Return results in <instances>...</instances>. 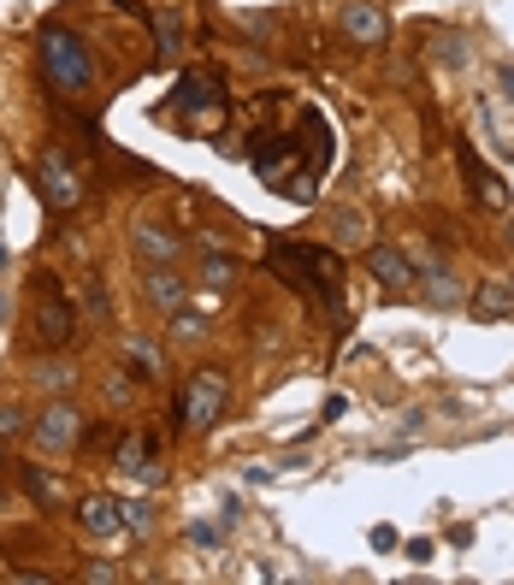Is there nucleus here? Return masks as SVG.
I'll list each match as a JSON object with an SVG mask.
<instances>
[{
    "label": "nucleus",
    "instance_id": "f257e3e1",
    "mask_svg": "<svg viewBox=\"0 0 514 585\" xmlns=\"http://www.w3.org/2000/svg\"><path fill=\"white\" fill-rule=\"evenodd\" d=\"M36 54H42V78H48V90L60 101H78V95L95 90V54H90V42H83L78 31H66V24H42Z\"/></svg>",
    "mask_w": 514,
    "mask_h": 585
},
{
    "label": "nucleus",
    "instance_id": "9d476101",
    "mask_svg": "<svg viewBox=\"0 0 514 585\" xmlns=\"http://www.w3.org/2000/svg\"><path fill=\"white\" fill-rule=\"evenodd\" d=\"M119 473L137 479V485H160V456L149 432H125L119 437Z\"/></svg>",
    "mask_w": 514,
    "mask_h": 585
},
{
    "label": "nucleus",
    "instance_id": "412c9836",
    "mask_svg": "<svg viewBox=\"0 0 514 585\" xmlns=\"http://www.w3.org/2000/svg\"><path fill=\"white\" fill-rule=\"evenodd\" d=\"M432 278V284H425V302H432V308H455V302H462V284H455L449 272H425Z\"/></svg>",
    "mask_w": 514,
    "mask_h": 585
},
{
    "label": "nucleus",
    "instance_id": "2eb2a0df",
    "mask_svg": "<svg viewBox=\"0 0 514 585\" xmlns=\"http://www.w3.org/2000/svg\"><path fill=\"white\" fill-rule=\"evenodd\" d=\"M19 479H24V496H31L42 515L66 508V479L60 473H48V467H19Z\"/></svg>",
    "mask_w": 514,
    "mask_h": 585
},
{
    "label": "nucleus",
    "instance_id": "cd10ccee",
    "mask_svg": "<svg viewBox=\"0 0 514 585\" xmlns=\"http://www.w3.org/2000/svg\"><path fill=\"white\" fill-rule=\"evenodd\" d=\"M113 7H119V12H142V0H113Z\"/></svg>",
    "mask_w": 514,
    "mask_h": 585
},
{
    "label": "nucleus",
    "instance_id": "6ab92c4d",
    "mask_svg": "<svg viewBox=\"0 0 514 585\" xmlns=\"http://www.w3.org/2000/svg\"><path fill=\"white\" fill-rule=\"evenodd\" d=\"M208 314H196V308H184V302H178V308H172V326H166V338L172 343H201V338H208Z\"/></svg>",
    "mask_w": 514,
    "mask_h": 585
},
{
    "label": "nucleus",
    "instance_id": "a878e982",
    "mask_svg": "<svg viewBox=\"0 0 514 585\" xmlns=\"http://www.w3.org/2000/svg\"><path fill=\"white\" fill-rule=\"evenodd\" d=\"M78 580H95V585H113V580H119V568H113V562H90V568H83V574Z\"/></svg>",
    "mask_w": 514,
    "mask_h": 585
},
{
    "label": "nucleus",
    "instance_id": "20e7f679",
    "mask_svg": "<svg viewBox=\"0 0 514 585\" xmlns=\"http://www.w3.org/2000/svg\"><path fill=\"white\" fill-rule=\"evenodd\" d=\"M225 402H231V378L219 367H196L178 390V432H189V437L213 432L225 420Z\"/></svg>",
    "mask_w": 514,
    "mask_h": 585
},
{
    "label": "nucleus",
    "instance_id": "a211bd4d",
    "mask_svg": "<svg viewBox=\"0 0 514 585\" xmlns=\"http://www.w3.org/2000/svg\"><path fill=\"white\" fill-rule=\"evenodd\" d=\"M196 278H201V284H213V290H225V284H237V278H243V260L225 255V248H213V255H201Z\"/></svg>",
    "mask_w": 514,
    "mask_h": 585
},
{
    "label": "nucleus",
    "instance_id": "aec40b11",
    "mask_svg": "<svg viewBox=\"0 0 514 585\" xmlns=\"http://www.w3.org/2000/svg\"><path fill=\"white\" fill-rule=\"evenodd\" d=\"M178 48H184V12H160V60H178Z\"/></svg>",
    "mask_w": 514,
    "mask_h": 585
},
{
    "label": "nucleus",
    "instance_id": "5701e85b",
    "mask_svg": "<svg viewBox=\"0 0 514 585\" xmlns=\"http://www.w3.org/2000/svg\"><path fill=\"white\" fill-rule=\"evenodd\" d=\"M19 432H31V420H24V408L12 397H0V444H12Z\"/></svg>",
    "mask_w": 514,
    "mask_h": 585
},
{
    "label": "nucleus",
    "instance_id": "f03ea898",
    "mask_svg": "<svg viewBox=\"0 0 514 585\" xmlns=\"http://www.w3.org/2000/svg\"><path fill=\"white\" fill-rule=\"evenodd\" d=\"M272 267L290 278L296 290H314L319 302H326L331 314H343V260L331 255V248H307V243H278L272 248Z\"/></svg>",
    "mask_w": 514,
    "mask_h": 585
},
{
    "label": "nucleus",
    "instance_id": "bb28decb",
    "mask_svg": "<svg viewBox=\"0 0 514 585\" xmlns=\"http://www.w3.org/2000/svg\"><path fill=\"white\" fill-rule=\"evenodd\" d=\"M497 90H503V101L514 107V66H503V71H497Z\"/></svg>",
    "mask_w": 514,
    "mask_h": 585
},
{
    "label": "nucleus",
    "instance_id": "f3484780",
    "mask_svg": "<svg viewBox=\"0 0 514 585\" xmlns=\"http://www.w3.org/2000/svg\"><path fill=\"white\" fill-rule=\"evenodd\" d=\"M467 178H474V196H479V201H484V208H491V213H503V208H509V184L497 178V172L484 166L479 154H467Z\"/></svg>",
    "mask_w": 514,
    "mask_h": 585
},
{
    "label": "nucleus",
    "instance_id": "dca6fc26",
    "mask_svg": "<svg viewBox=\"0 0 514 585\" xmlns=\"http://www.w3.org/2000/svg\"><path fill=\"white\" fill-rule=\"evenodd\" d=\"M125 367H130V378H142V385H154L160 373H166V349H160L154 338H125Z\"/></svg>",
    "mask_w": 514,
    "mask_h": 585
},
{
    "label": "nucleus",
    "instance_id": "ddd939ff",
    "mask_svg": "<svg viewBox=\"0 0 514 585\" xmlns=\"http://www.w3.org/2000/svg\"><path fill=\"white\" fill-rule=\"evenodd\" d=\"M219 107H225V90L213 78H184L178 101H172V113H184V119H201V113H219Z\"/></svg>",
    "mask_w": 514,
    "mask_h": 585
},
{
    "label": "nucleus",
    "instance_id": "4be33fe9",
    "mask_svg": "<svg viewBox=\"0 0 514 585\" xmlns=\"http://www.w3.org/2000/svg\"><path fill=\"white\" fill-rule=\"evenodd\" d=\"M31 378H36V385H42V390H48V385H54V390H66V385H71V378H78V367H66V361H48V355H42Z\"/></svg>",
    "mask_w": 514,
    "mask_h": 585
},
{
    "label": "nucleus",
    "instance_id": "c85d7f7f",
    "mask_svg": "<svg viewBox=\"0 0 514 585\" xmlns=\"http://www.w3.org/2000/svg\"><path fill=\"white\" fill-rule=\"evenodd\" d=\"M0 467H7V444H0Z\"/></svg>",
    "mask_w": 514,
    "mask_h": 585
},
{
    "label": "nucleus",
    "instance_id": "f8f14e48",
    "mask_svg": "<svg viewBox=\"0 0 514 585\" xmlns=\"http://www.w3.org/2000/svg\"><path fill=\"white\" fill-rule=\"evenodd\" d=\"M467 308H474L479 326H497V319L514 314V278H479V290L467 296Z\"/></svg>",
    "mask_w": 514,
    "mask_h": 585
},
{
    "label": "nucleus",
    "instance_id": "423d86ee",
    "mask_svg": "<svg viewBox=\"0 0 514 585\" xmlns=\"http://www.w3.org/2000/svg\"><path fill=\"white\" fill-rule=\"evenodd\" d=\"M83 437V414H78V402H66V397H54L42 414H31V449L36 456H66L71 444Z\"/></svg>",
    "mask_w": 514,
    "mask_h": 585
},
{
    "label": "nucleus",
    "instance_id": "6e6552de",
    "mask_svg": "<svg viewBox=\"0 0 514 585\" xmlns=\"http://www.w3.org/2000/svg\"><path fill=\"white\" fill-rule=\"evenodd\" d=\"M337 31H343V42H355V48H378V42L390 36V19L378 7H366V0H349V7L337 12Z\"/></svg>",
    "mask_w": 514,
    "mask_h": 585
},
{
    "label": "nucleus",
    "instance_id": "7ed1b4c3",
    "mask_svg": "<svg viewBox=\"0 0 514 585\" xmlns=\"http://www.w3.org/2000/svg\"><path fill=\"white\" fill-rule=\"evenodd\" d=\"M71 331H78V308H71V296L60 284H48V272L31 284V302H24V338H31L36 355H60L71 343Z\"/></svg>",
    "mask_w": 514,
    "mask_h": 585
},
{
    "label": "nucleus",
    "instance_id": "0eeeda50",
    "mask_svg": "<svg viewBox=\"0 0 514 585\" xmlns=\"http://www.w3.org/2000/svg\"><path fill=\"white\" fill-rule=\"evenodd\" d=\"M130 255H137L142 267H178V260H184V237L172 225L137 219V225H130Z\"/></svg>",
    "mask_w": 514,
    "mask_h": 585
},
{
    "label": "nucleus",
    "instance_id": "39448f33",
    "mask_svg": "<svg viewBox=\"0 0 514 585\" xmlns=\"http://www.w3.org/2000/svg\"><path fill=\"white\" fill-rule=\"evenodd\" d=\"M36 189H42V208H48V213H78L83 196H90L83 172L71 166V154H60V149H42V160H36Z\"/></svg>",
    "mask_w": 514,
    "mask_h": 585
},
{
    "label": "nucleus",
    "instance_id": "1a4fd4ad",
    "mask_svg": "<svg viewBox=\"0 0 514 585\" xmlns=\"http://www.w3.org/2000/svg\"><path fill=\"white\" fill-rule=\"evenodd\" d=\"M366 272H373L385 290H414V284H420L414 260H408L396 243H366Z\"/></svg>",
    "mask_w": 514,
    "mask_h": 585
},
{
    "label": "nucleus",
    "instance_id": "9b49d317",
    "mask_svg": "<svg viewBox=\"0 0 514 585\" xmlns=\"http://www.w3.org/2000/svg\"><path fill=\"white\" fill-rule=\"evenodd\" d=\"M125 526V508H119V496L113 491H95V496H83L78 503V533L83 538H113Z\"/></svg>",
    "mask_w": 514,
    "mask_h": 585
},
{
    "label": "nucleus",
    "instance_id": "b1692460",
    "mask_svg": "<svg viewBox=\"0 0 514 585\" xmlns=\"http://www.w3.org/2000/svg\"><path fill=\"white\" fill-rule=\"evenodd\" d=\"M119 508H125V533H142V538L154 533V515H160L154 503H119Z\"/></svg>",
    "mask_w": 514,
    "mask_h": 585
},
{
    "label": "nucleus",
    "instance_id": "4468645a",
    "mask_svg": "<svg viewBox=\"0 0 514 585\" xmlns=\"http://www.w3.org/2000/svg\"><path fill=\"white\" fill-rule=\"evenodd\" d=\"M142 296H149L154 302V308H178V302L189 296V278L178 272V267H149V272H142Z\"/></svg>",
    "mask_w": 514,
    "mask_h": 585
},
{
    "label": "nucleus",
    "instance_id": "393cba45",
    "mask_svg": "<svg viewBox=\"0 0 514 585\" xmlns=\"http://www.w3.org/2000/svg\"><path fill=\"white\" fill-rule=\"evenodd\" d=\"M83 302L95 308V319H107V314H113V302H107V284H101V278H90V284H83Z\"/></svg>",
    "mask_w": 514,
    "mask_h": 585
}]
</instances>
